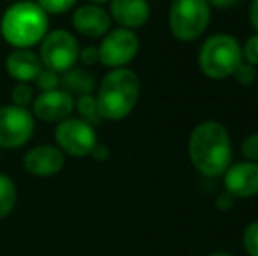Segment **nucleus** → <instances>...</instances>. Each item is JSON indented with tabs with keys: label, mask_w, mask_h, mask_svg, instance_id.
<instances>
[{
	"label": "nucleus",
	"mask_w": 258,
	"mask_h": 256,
	"mask_svg": "<svg viewBox=\"0 0 258 256\" xmlns=\"http://www.w3.org/2000/svg\"><path fill=\"white\" fill-rule=\"evenodd\" d=\"M35 132V118L30 109L18 106L0 107V147L16 149L32 139Z\"/></svg>",
	"instance_id": "obj_8"
},
{
	"label": "nucleus",
	"mask_w": 258,
	"mask_h": 256,
	"mask_svg": "<svg viewBox=\"0 0 258 256\" xmlns=\"http://www.w3.org/2000/svg\"><path fill=\"white\" fill-rule=\"evenodd\" d=\"M74 111H78L81 120H85L86 123L90 125H99L100 121H102V118H100V113H99V106H97V99L95 95H81L78 97V100L74 102Z\"/></svg>",
	"instance_id": "obj_18"
},
{
	"label": "nucleus",
	"mask_w": 258,
	"mask_h": 256,
	"mask_svg": "<svg viewBox=\"0 0 258 256\" xmlns=\"http://www.w3.org/2000/svg\"><path fill=\"white\" fill-rule=\"evenodd\" d=\"M88 4H93V6H104V4L111 2V0H86Z\"/></svg>",
	"instance_id": "obj_31"
},
{
	"label": "nucleus",
	"mask_w": 258,
	"mask_h": 256,
	"mask_svg": "<svg viewBox=\"0 0 258 256\" xmlns=\"http://www.w3.org/2000/svg\"><path fill=\"white\" fill-rule=\"evenodd\" d=\"M78 0H35L46 14H65L76 6Z\"/></svg>",
	"instance_id": "obj_22"
},
{
	"label": "nucleus",
	"mask_w": 258,
	"mask_h": 256,
	"mask_svg": "<svg viewBox=\"0 0 258 256\" xmlns=\"http://www.w3.org/2000/svg\"><path fill=\"white\" fill-rule=\"evenodd\" d=\"M34 88H32L30 82H16L11 90V100H13V106L25 107L28 109L32 102H34Z\"/></svg>",
	"instance_id": "obj_19"
},
{
	"label": "nucleus",
	"mask_w": 258,
	"mask_h": 256,
	"mask_svg": "<svg viewBox=\"0 0 258 256\" xmlns=\"http://www.w3.org/2000/svg\"><path fill=\"white\" fill-rule=\"evenodd\" d=\"M18 202V190L7 174H0V219L14 211Z\"/></svg>",
	"instance_id": "obj_17"
},
{
	"label": "nucleus",
	"mask_w": 258,
	"mask_h": 256,
	"mask_svg": "<svg viewBox=\"0 0 258 256\" xmlns=\"http://www.w3.org/2000/svg\"><path fill=\"white\" fill-rule=\"evenodd\" d=\"M141 81L130 68H112L97 88V106L102 120H125L139 102Z\"/></svg>",
	"instance_id": "obj_3"
},
{
	"label": "nucleus",
	"mask_w": 258,
	"mask_h": 256,
	"mask_svg": "<svg viewBox=\"0 0 258 256\" xmlns=\"http://www.w3.org/2000/svg\"><path fill=\"white\" fill-rule=\"evenodd\" d=\"M188 154L194 167L206 178H218L230 167L232 144L227 128L218 121H202L188 140Z\"/></svg>",
	"instance_id": "obj_1"
},
{
	"label": "nucleus",
	"mask_w": 258,
	"mask_h": 256,
	"mask_svg": "<svg viewBox=\"0 0 258 256\" xmlns=\"http://www.w3.org/2000/svg\"><path fill=\"white\" fill-rule=\"evenodd\" d=\"M207 256H234L230 253H225V251H214V253H209Z\"/></svg>",
	"instance_id": "obj_32"
},
{
	"label": "nucleus",
	"mask_w": 258,
	"mask_h": 256,
	"mask_svg": "<svg viewBox=\"0 0 258 256\" xmlns=\"http://www.w3.org/2000/svg\"><path fill=\"white\" fill-rule=\"evenodd\" d=\"M54 142L63 154H69L72 158H85L90 156L99 140H97V132L93 125L86 123L81 118L71 116L56 123Z\"/></svg>",
	"instance_id": "obj_7"
},
{
	"label": "nucleus",
	"mask_w": 258,
	"mask_h": 256,
	"mask_svg": "<svg viewBox=\"0 0 258 256\" xmlns=\"http://www.w3.org/2000/svg\"><path fill=\"white\" fill-rule=\"evenodd\" d=\"M242 63V48L228 34H216L206 39L199 51V68L211 79H227Z\"/></svg>",
	"instance_id": "obj_4"
},
{
	"label": "nucleus",
	"mask_w": 258,
	"mask_h": 256,
	"mask_svg": "<svg viewBox=\"0 0 258 256\" xmlns=\"http://www.w3.org/2000/svg\"><path fill=\"white\" fill-rule=\"evenodd\" d=\"M242 60L249 65H258V34L251 35L242 48Z\"/></svg>",
	"instance_id": "obj_24"
},
{
	"label": "nucleus",
	"mask_w": 258,
	"mask_h": 256,
	"mask_svg": "<svg viewBox=\"0 0 258 256\" xmlns=\"http://www.w3.org/2000/svg\"><path fill=\"white\" fill-rule=\"evenodd\" d=\"M39 58L44 68L63 74L76 67L79 58V42L69 30H51L39 44Z\"/></svg>",
	"instance_id": "obj_6"
},
{
	"label": "nucleus",
	"mask_w": 258,
	"mask_h": 256,
	"mask_svg": "<svg viewBox=\"0 0 258 256\" xmlns=\"http://www.w3.org/2000/svg\"><path fill=\"white\" fill-rule=\"evenodd\" d=\"M61 90L69 92L71 95H92L97 88L95 75L85 67H72L67 72H63L60 77Z\"/></svg>",
	"instance_id": "obj_16"
},
{
	"label": "nucleus",
	"mask_w": 258,
	"mask_h": 256,
	"mask_svg": "<svg viewBox=\"0 0 258 256\" xmlns=\"http://www.w3.org/2000/svg\"><path fill=\"white\" fill-rule=\"evenodd\" d=\"M242 247L248 256H258V219L249 223L242 232Z\"/></svg>",
	"instance_id": "obj_21"
},
{
	"label": "nucleus",
	"mask_w": 258,
	"mask_h": 256,
	"mask_svg": "<svg viewBox=\"0 0 258 256\" xmlns=\"http://www.w3.org/2000/svg\"><path fill=\"white\" fill-rule=\"evenodd\" d=\"M35 86H37V90L41 93L58 90L60 88V74L42 67V70L39 72V75L35 77Z\"/></svg>",
	"instance_id": "obj_20"
},
{
	"label": "nucleus",
	"mask_w": 258,
	"mask_h": 256,
	"mask_svg": "<svg viewBox=\"0 0 258 256\" xmlns=\"http://www.w3.org/2000/svg\"><path fill=\"white\" fill-rule=\"evenodd\" d=\"M90 156L93 158L95 161H105L109 158V147L105 146V144H95V147L92 149V153H90Z\"/></svg>",
	"instance_id": "obj_28"
},
{
	"label": "nucleus",
	"mask_w": 258,
	"mask_h": 256,
	"mask_svg": "<svg viewBox=\"0 0 258 256\" xmlns=\"http://www.w3.org/2000/svg\"><path fill=\"white\" fill-rule=\"evenodd\" d=\"M216 209L218 211H230L232 207H234V204H235V198L232 197V195H228L227 192L225 193H221V195H218L216 197Z\"/></svg>",
	"instance_id": "obj_27"
},
{
	"label": "nucleus",
	"mask_w": 258,
	"mask_h": 256,
	"mask_svg": "<svg viewBox=\"0 0 258 256\" xmlns=\"http://www.w3.org/2000/svg\"><path fill=\"white\" fill-rule=\"evenodd\" d=\"M6 70L16 82H32L42 70V63L32 49H14L6 58Z\"/></svg>",
	"instance_id": "obj_15"
},
{
	"label": "nucleus",
	"mask_w": 258,
	"mask_h": 256,
	"mask_svg": "<svg viewBox=\"0 0 258 256\" xmlns=\"http://www.w3.org/2000/svg\"><path fill=\"white\" fill-rule=\"evenodd\" d=\"M234 77H235V81H237L239 84H242V86L253 84V82L256 81V77H258L256 67H255V65L246 63L244 60H242V63L239 65L237 70L234 72Z\"/></svg>",
	"instance_id": "obj_23"
},
{
	"label": "nucleus",
	"mask_w": 258,
	"mask_h": 256,
	"mask_svg": "<svg viewBox=\"0 0 258 256\" xmlns=\"http://www.w3.org/2000/svg\"><path fill=\"white\" fill-rule=\"evenodd\" d=\"M48 27V14L30 0L14 2L0 20V34L14 49H30L41 44Z\"/></svg>",
	"instance_id": "obj_2"
},
{
	"label": "nucleus",
	"mask_w": 258,
	"mask_h": 256,
	"mask_svg": "<svg viewBox=\"0 0 258 256\" xmlns=\"http://www.w3.org/2000/svg\"><path fill=\"white\" fill-rule=\"evenodd\" d=\"M207 4L214 7H220V9H230V7L242 4V0H207Z\"/></svg>",
	"instance_id": "obj_29"
},
{
	"label": "nucleus",
	"mask_w": 258,
	"mask_h": 256,
	"mask_svg": "<svg viewBox=\"0 0 258 256\" xmlns=\"http://www.w3.org/2000/svg\"><path fill=\"white\" fill-rule=\"evenodd\" d=\"M225 192L234 198H249L258 195V163L241 161L225 170Z\"/></svg>",
	"instance_id": "obj_12"
},
{
	"label": "nucleus",
	"mask_w": 258,
	"mask_h": 256,
	"mask_svg": "<svg viewBox=\"0 0 258 256\" xmlns=\"http://www.w3.org/2000/svg\"><path fill=\"white\" fill-rule=\"evenodd\" d=\"M23 167L35 178H51L65 167V154L51 144H41L23 156Z\"/></svg>",
	"instance_id": "obj_11"
},
{
	"label": "nucleus",
	"mask_w": 258,
	"mask_h": 256,
	"mask_svg": "<svg viewBox=\"0 0 258 256\" xmlns=\"http://www.w3.org/2000/svg\"><path fill=\"white\" fill-rule=\"evenodd\" d=\"M14 2H18V0H14Z\"/></svg>",
	"instance_id": "obj_33"
},
{
	"label": "nucleus",
	"mask_w": 258,
	"mask_h": 256,
	"mask_svg": "<svg viewBox=\"0 0 258 256\" xmlns=\"http://www.w3.org/2000/svg\"><path fill=\"white\" fill-rule=\"evenodd\" d=\"M78 62H81L85 67H93V65H97L100 62L99 48H95V46H86V48L79 49Z\"/></svg>",
	"instance_id": "obj_26"
},
{
	"label": "nucleus",
	"mask_w": 258,
	"mask_h": 256,
	"mask_svg": "<svg viewBox=\"0 0 258 256\" xmlns=\"http://www.w3.org/2000/svg\"><path fill=\"white\" fill-rule=\"evenodd\" d=\"M74 97L65 90L39 93L32 102V114L44 123H60L74 113Z\"/></svg>",
	"instance_id": "obj_10"
},
{
	"label": "nucleus",
	"mask_w": 258,
	"mask_h": 256,
	"mask_svg": "<svg viewBox=\"0 0 258 256\" xmlns=\"http://www.w3.org/2000/svg\"><path fill=\"white\" fill-rule=\"evenodd\" d=\"M109 16L121 28L136 30L150 20V4L148 0H111Z\"/></svg>",
	"instance_id": "obj_14"
},
{
	"label": "nucleus",
	"mask_w": 258,
	"mask_h": 256,
	"mask_svg": "<svg viewBox=\"0 0 258 256\" xmlns=\"http://www.w3.org/2000/svg\"><path fill=\"white\" fill-rule=\"evenodd\" d=\"M242 154L248 158V161H256L258 163V132L249 133L242 140Z\"/></svg>",
	"instance_id": "obj_25"
},
{
	"label": "nucleus",
	"mask_w": 258,
	"mask_h": 256,
	"mask_svg": "<svg viewBox=\"0 0 258 256\" xmlns=\"http://www.w3.org/2000/svg\"><path fill=\"white\" fill-rule=\"evenodd\" d=\"M111 16L102 6L85 4L72 13V27L78 34L88 39L104 37L111 30Z\"/></svg>",
	"instance_id": "obj_13"
},
{
	"label": "nucleus",
	"mask_w": 258,
	"mask_h": 256,
	"mask_svg": "<svg viewBox=\"0 0 258 256\" xmlns=\"http://www.w3.org/2000/svg\"><path fill=\"white\" fill-rule=\"evenodd\" d=\"M249 21H251L253 28L258 34V0H251V6H249Z\"/></svg>",
	"instance_id": "obj_30"
},
{
	"label": "nucleus",
	"mask_w": 258,
	"mask_h": 256,
	"mask_svg": "<svg viewBox=\"0 0 258 256\" xmlns=\"http://www.w3.org/2000/svg\"><path fill=\"white\" fill-rule=\"evenodd\" d=\"M139 51V37L128 28H114L102 37L99 46L100 63L109 68L126 67Z\"/></svg>",
	"instance_id": "obj_9"
},
{
	"label": "nucleus",
	"mask_w": 258,
	"mask_h": 256,
	"mask_svg": "<svg viewBox=\"0 0 258 256\" xmlns=\"http://www.w3.org/2000/svg\"><path fill=\"white\" fill-rule=\"evenodd\" d=\"M211 20L207 0H172L169 11V27L176 39L190 42L206 32Z\"/></svg>",
	"instance_id": "obj_5"
}]
</instances>
